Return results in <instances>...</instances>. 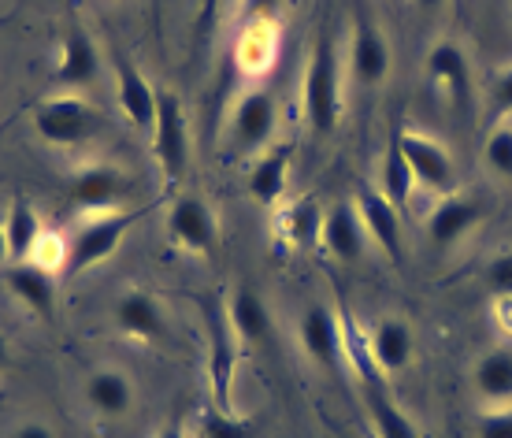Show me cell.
I'll list each match as a JSON object with an SVG mask.
<instances>
[{
    "instance_id": "cell-42",
    "label": "cell",
    "mask_w": 512,
    "mask_h": 438,
    "mask_svg": "<svg viewBox=\"0 0 512 438\" xmlns=\"http://www.w3.org/2000/svg\"><path fill=\"white\" fill-rule=\"evenodd\" d=\"M420 8H435V4H442V0H416Z\"/></svg>"
},
{
    "instance_id": "cell-28",
    "label": "cell",
    "mask_w": 512,
    "mask_h": 438,
    "mask_svg": "<svg viewBox=\"0 0 512 438\" xmlns=\"http://www.w3.org/2000/svg\"><path fill=\"white\" fill-rule=\"evenodd\" d=\"M338 320H342V357H346L349 368L360 375V383H364V387H379V383H386L383 375H379V368H375L372 342H368V335H360L357 320L349 316L346 305L338 309Z\"/></svg>"
},
{
    "instance_id": "cell-29",
    "label": "cell",
    "mask_w": 512,
    "mask_h": 438,
    "mask_svg": "<svg viewBox=\"0 0 512 438\" xmlns=\"http://www.w3.org/2000/svg\"><path fill=\"white\" fill-rule=\"evenodd\" d=\"M412 190H416V179H412V171H409V160H405L401 145H397V134H390L383 168H379V194H383L394 208H405L409 205Z\"/></svg>"
},
{
    "instance_id": "cell-43",
    "label": "cell",
    "mask_w": 512,
    "mask_h": 438,
    "mask_svg": "<svg viewBox=\"0 0 512 438\" xmlns=\"http://www.w3.org/2000/svg\"><path fill=\"white\" fill-rule=\"evenodd\" d=\"M223 4H231V8H234V4H242V0H223Z\"/></svg>"
},
{
    "instance_id": "cell-2",
    "label": "cell",
    "mask_w": 512,
    "mask_h": 438,
    "mask_svg": "<svg viewBox=\"0 0 512 438\" xmlns=\"http://www.w3.org/2000/svg\"><path fill=\"white\" fill-rule=\"evenodd\" d=\"M141 212H127V208H112V212H86V219L78 223L71 238H67V257H64V275L75 279L82 271L97 268L112 257L123 242V234L138 223Z\"/></svg>"
},
{
    "instance_id": "cell-17",
    "label": "cell",
    "mask_w": 512,
    "mask_h": 438,
    "mask_svg": "<svg viewBox=\"0 0 512 438\" xmlns=\"http://www.w3.org/2000/svg\"><path fill=\"white\" fill-rule=\"evenodd\" d=\"M483 212H487L483 201H475V197H468V194H449L438 201L431 219H427V234H431V242H435L438 249H453V245L464 242V234L483 219Z\"/></svg>"
},
{
    "instance_id": "cell-15",
    "label": "cell",
    "mask_w": 512,
    "mask_h": 438,
    "mask_svg": "<svg viewBox=\"0 0 512 438\" xmlns=\"http://www.w3.org/2000/svg\"><path fill=\"white\" fill-rule=\"evenodd\" d=\"M97 75H101V49L93 45L86 26L71 23L64 34V49H60V64H56L52 82L67 86V90H82V86L97 82Z\"/></svg>"
},
{
    "instance_id": "cell-44",
    "label": "cell",
    "mask_w": 512,
    "mask_h": 438,
    "mask_svg": "<svg viewBox=\"0 0 512 438\" xmlns=\"http://www.w3.org/2000/svg\"><path fill=\"white\" fill-rule=\"evenodd\" d=\"M0 401H4V398H0Z\"/></svg>"
},
{
    "instance_id": "cell-38",
    "label": "cell",
    "mask_w": 512,
    "mask_h": 438,
    "mask_svg": "<svg viewBox=\"0 0 512 438\" xmlns=\"http://www.w3.org/2000/svg\"><path fill=\"white\" fill-rule=\"evenodd\" d=\"M12 438H56L45 424H23Z\"/></svg>"
},
{
    "instance_id": "cell-18",
    "label": "cell",
    "mask_w": 512,
    "mask_h": 438,
    "mask_svg": "<svg viewBox=\"0 0 512 438\" xmlns=\"http://www.w3.org/2000/svg\"><path fill=\"white\" fill-rule=\"evenodd\" d=\"M116 327L134 342H164L167 316L149 290H127L116 301Z\"/></svg>"
},
{
    "instance_id": "cell-33",
    "label": "cell",
    "mask_w": 512,
    "mask_h": 438,
    "mask_svg": "<svg viewBox=\"0 0 512 438\" xmlns=\"http://www.w3.org/2000/svg\"><path fill=\"white\" fill-rule=\"evenodd\" d=\"M487 108H490V119H494V123H505V119L512 116V64L498 67V71L490 75Z\"/></svg>"
},
{
    "instance_id": "cell-31",
    "label": "cell",
    "mask_w": 512,
    "mask_h": 438,
    "mask_svg": "<svg viewBox=\"0 0 512 438\" xmlns=\"http://www.w3.org/2000/svg\"><path fill=\"white\" fill-rule=\"evenodd\" d=\"M197 435L201 438H256L260 427H256L253 416H238V413H219L216 405L205 409L197 416Z\"/></svg>"
},
{
    "instance_id": "cell-11",
    "label": "cell",
    "mask_w": 512,
    "mask_h": 438,
    "mask_svg": "<svg viewBox=\"0 0 512 438\" xmlns=\"http://www.w3.org/2000/svg\"><path fill=\"white\" fill-rule=\"evenodd\" d=\"M353 205H357V216H360V223H364L368 238L401 268V264H405V227H401L397 208L390 205L379 190H372V186H360Z\"/></svg>"
},
{
    "instance_id": "cell-26",
    "label": "cell",
    "mask_w": 512,
    "mask_h": 438,
    "mask_svg": "<svg viewBox=\"0 0 512 438\" xmlns=\"http://www.w3.org/2000/svg\"><path fill=\"white\" fill-rule=\"evenodd\" d=\"M4 234H8V260L12 264H23V260L34 257V249L41 242V219L38 212L26 205L23 197H15L12 208H8V223H4Z\"/></svg>"
},
{
    "instance_id": "cell-21",
    "label": "cell",
    "mask_w": 512,
    "mask_h": 438,
    "mask_svg": "<svg viewBox=\"0 0 512 438\" xmlns=\"http://www.w3.org/2000/svg\"><path fill=\"white\" fill-rule=\"evenodd\" d=\"M290 160H294V145L290 142H275L268 145L260 160L249 171V194L260 205L275 208L286 194V175H290Z\"/></svg>"
},
{
    "instance_id": "cell-1",
    "label": "cell",
    "mask_w": 512,
    "mask_h": 438,
    "mask_svg": "<svg viewBox=\"0 0 512 438\" xmlns=\"http://www.w3.org/2000/svg\"><path fill=\"white\" fill-rule=\"evenodd\" d=\"M301 104H305V119L316 138H331L338 123H342V64L334 52L331 38L320 34L312 45V60H308L305 82H301Z\"/></svg>"
},
{
    "instance_id": "cell-35",
    "label": "cell",
    "mask_w": 512,
    "mask_h": 438,
    "mask_svg": "<svg viewBox=\"0 0 512 438\" xmlns=\"http://www.w3.org/2000/svg\"><path fill=\"white\" fill-rule=\"evenodd\" d=\"M479 438H512V405L509 409H483Z\"/></svg>"
},
{
    "instance_id": "cell-24",
    "label": "cell",
    "mask_w": 512,
    "mask_h": 438,
    "mask_svg": "<svg viewBox=\"0 0 512 438\" xmlns=\"http://www.w3.org/2000/svg\"><path fill=\"white\" fill-rule=\"evenodd\" d=\"M475 394L483 409H509L512 405V349H490L475 364Z\"/></svg>"
},
{
    "instance_id": "cell-10",
    "label": "cell",
    "mask_w": 512,
    "mask_h": 438,
    "mask_svg": "<svg viewBox=\"0 0 512 438\" xmlns=\"http://www.w3.org/2000/svg\"><path fill=\"white\" fill-rule=\"evenodd\" d=\"M112 71H116V97L130 127L141 134H153L156 123V97L160 93L149 86V78L141 75V67L130 60L123 49H112Z\"/></svg>"
},
{
    "instance_id": "cell-4",
    "label": "cell",
    "mask_w": 512,
    "mask_h": 438,
    "mask_svg": "<svg viewBox=\"0 0 512 438\" xmlns=\"http://www.w3.org/2000/svg\"><path fill=\"white\" fill-rule=\"evenodd\" d=\"M201 312H205L208 335V387H212V401H216L219 413H234V368H238L242 346H238L231 323H227L223 301L205 297Z\"/></svg>"
},
{
    "instance_id": "cell-7",
    "label": "cell",
    "mask_w": 512,
    "mask_h": 438,
    "mask_svg": "<svg viewBox=\"0 0 512 438\" xmlns=\"http://www.w3.org/2000/svg\"><path fill=\"white\" fill-rule=\"evenodd\" d=\"M346 75L353 86L372 90L390 75V45H386L383 30L372 23V15H353V34H349L346 52Z\"/></svg>"
},
{
    "instance_id": "cell-6",
    "label": "cell",
    "mask_w": 512,
    "mask_h": 438,
    "mask_svg": "<svg viewBox=\"0 0 512 438\" xmlns=\"http://www.w3.org/2000/svg\"><path fill=\"white\" fill-rule=\"evenodd\" d=\"M397 145H401V153L409 160V171H412V179H416V186L431 190V194H442V197L457 194V164H453V156L446 153V145L412 127L397 130Z\"/></svg>"
},
{
    "instance_id": "cell-30",
    "label": "cell",
    "mask_w": 512,
    "mask_h": 438,
    "mask_svg": "<svg viewBox=\"0 0 512 438\" xmlns=\"http://www.w3.org/2000/svg\"><path fill=\"white\" fill-rule=\"evenodd\" d=\"M275 45L279 41H275V30L268 23L245 26V34L238 38V49H234L238 67H242L245 75H264L275 64Z\"/></svg>"
},
{
    "instance_id": "cell-3",
    "label": "cell",
    "mask_w": 512,
    "mask_h": 438,
    "mask_svg": "<svg viewBox=\"0 0 512 438\" xmlns=\"http://www.w3.org/2000/svg\"><path fill=\"white\" fill-rule=\"evenodd\" d=\"M34 130L41 142L56 145V149H75L101 134V112L90 101H82L78 93H56V97L38 101Z\"/></svg>"
},
{
    "instance_id": "cell-25",
    "label": "cell",
    "mask_w": 512,
    "mask_h": 438,
    "mask_svg": "<svg viewBox=\"0 0 512 438\" xmlns=\"http://www.w3.org/2000/svg\"><path fill=\"white\" fill-rule=\"evenodd\" d=\"M320 231H323V212L312 197H301L294 205H286L279 212V238L294 249H312L320 245Z\"/></svg>"
},
{
    "instance_id": "cell-8",
    "label": "cell",
    "mask_w": 512,
    "mask_h": 438,
    "mask_svg": "<svg viewBox=\"0 0 512 438\" xmlns=\"http://www.w3.org/2000/svg\"><path fill=\"white\" fill-rule=\"evenodd\" d=\"M167 234L171 242L193 253V257H216V242H219V227L212 208L193 194H179L167 208Z\"/></svg>"
},
{
    "instance_id": "cell-34",
    "label": "cell",
    "mask_w": 512,
    "mask_h": 438,
    "mask_svg": "<svg viewBox=\"0 0 512 438\" xmlns=\"http://www.w3.org/2000/svg\"><path fill=\"white\" fill-rule=\"evenodd\" d=\"M487 286L494 290V297L512 294V249L487 260Z\"/></svg>"
},
{
    "instance_id": "cell-19",
    "label": "cell",
    "mask_w": 512,
    "mask_h": 438,
    "mask_svg": "<svg viewBox=\"0 0 512 438\" xmlns=\"http://www.w3.org/2000/svg\"><path fill=\"white\" fill-rule=\"evenodd\" d=\"M223 309H227V323H231V331L242 349H253V346H260V342H268L271 312L260 294H253L249 286H238V290L223 301Z\"/></svg>"
},
{
    "instance_id": "cell-23",
    "label": "cell",
    "mask_w": 512,
    "mask_h": 438,
    "mask_svg": "<svg viewBox=\"0 0 512 438\" xmlns=\"http://www.w3.org/2000/svg\"><path fill=\"white\" fill-rule=\"evenodd\" d=\"M86 401L97 416H108V420H119L134 409V379L119 368H97V372L86 379Z\"/></svg>"
},
{
    "instance_id": "cell-27",
    "label": "cell",
    "mask_w": 512,
    "mask_h": 438,
    "mask_svg": "<svg viewBox=\"0 0 512 438\" xmlns=\"http://www.w3.org/2000/svg\"><path fill=\"white\" fill-rule=\"evenodd\" d=\"M364 401H368V413H372L375 438H423L420 427L412 424L409 416L401 413V405L386 394V383L364 387Z\"/></svg>"
},
{
    "instance_id": "cell-37",
    "label": "cell",
    "mask_w": 512,
    "mask_h": 438,
    "mask_svg": "<svg viewBox=\"0 0 512 438\" xmlns=\"http://www.w3.org/2000/svg\"><path fill=\"white\" fill-rule=\"evenodd\" d=\"M219 4H223V0H201V19H197V30H201V34L212 30V23H216V15H219Z\"/></svg>"
},
{
    "instance_id": "cell-16",
    "label": "cell",
    "mask_w": 512,
    "mask_h": 438,
    "mask_svg": "<svg viewBox=\"0 0 512 438\" xmlns=\"http://www.w3.org/2000/svg\"><path fill=\"white\" fill-rule=\"evenodd\" d=\"M4 283H8V290L15 294V301H19L30 316H38L41 323H49L52 316H56V279H52L49 268H41L34 260L8 264Z\"/></svg>"
},
{
    "instance_id": "cell-14",
    "label": "cell",
    "mask_w": 512,
    "mask_h": 438,
    "mask_svg": "<svg viewBox=\"0 0 512 438\" xmlns=\"http://www.w3.org/2000/svg\"><path fill=\"white\" fill-rule=\"evenodd\" d=\"M297 338H301V349L308 353V361L327 368V372H334L338 364L346 361V357H342V320H338L327 305H312V309L301 316Z\"/></svg>"
},
{
    "instance_id": "cell-20",
    "label": "cell",
    "mask_w": 512,
    "mask_h": 438,
    "mask_svg": "<svg viewBox=\"0 0 512 438\" xmlns=\"http://www.w3.org/2000/svg\"><path fill=\"white\" fill-rule=\"evenodd\" d=\"M364 242H368V231L357 216V205H334L327 216H323V231H320V245L331 253L334 260H353L364 257Z\"/></svg>"
},
{
    "instance_id": "cell-39",
    "label": "cell",
    "mask_w": 512,
    "mask_h": 438,
    "mask_svg": "<svg viewBox=\"0 0 512 438\" xmlns=\"http://www.w3.org/2000/svg\"><path fill=\"white\" fill-rule=\"evenodd\" d=\"M156 438H186V427H182L179 416H171V420L160 427V435H156Z\"/></svg>"
},
{
    "instance_id": "cell-41",
    "label": "cell",
    "mask_w": 512,
    "mask_h": 438,
    "mask_svg": "<svg viewBox=\"0 0 512 438\" xmlns=\"http://www.w3.org/2000/svg\"><path fill=\"white\" fill-rule=\"evenodd\" d=\"M8 260V234H4V223H0V264Z\"/></svg>"
},
{
    "instance_id": "cell-13",
    "label": "cell",
    "mask_w": 512,
    "mask_h": 438,
    "mask_svg": "<svg viewBox=\"0 0 512 438\" xmlns=\"http://www.w3.org/2000/svg\"><path fill=\"white\" fill-rule=\"evenodd\" d=\"M427 78H431V86L442 90L449 101L457 104V108H468L475 97V86H472V64H468V56L457 41H435L431 52H427Z\"/></svg>"
},
{
    "instance_id": "cell-32",
    "label": "cell",
    "mask_w": 512,
    "mask_h": 438,
    "mask_svg": "<svg viewBox=\"0 0 512 438\" xmlns=\"http://www.w3.org/2000/svg\"><path fill=\"white\" fill-rule=\"evenodd\" d=\"M487 168L501 179H512V123H494L487 134Z\"/></svg>"
},
{
    "instance_id": "cell-5",
    "label": "cell",
    "mask_w": 512,
    "mask_h": 438,
    "mask_svg": "<svg viewBox=\"0 0 512 438\" xmlns=\"http://www.w3.org/2000/svg\"><path fill=\"white\" fill-rule=\"evenodd\" d=\"M149 142H153V156L164 171L167 186L182 182V175L190 168V130H186V116H182V101L171 90L156 97V123Z\"/></svg>"
},
{
    "instance_id": "cell-12",
    "label": "cell",
    "mask_w": 512,
    "mask_h": 438,
    "mask_svg": "<svg viewBox=\"0 0 512 438\" xmlns=\"http://www.w3.org/2000/svg\"><path fill=\"white\" fill-rule=\"evenodd\" d=\"M275 119H279L275 93H268V90L242 93L231 112V142L238 145V149H264V145H271Z\"/></svg>"
},
{
    "instance_id": "cell-36",
    "label": "cell",
    "mask_w": 512,
    "mask_h": 438,
    "mask_svg": "<svg viewBox=\"0 0 512 438\" xmlns=\"http://www.w3.org/2000/svg\"><path fill=\"white\" fill-rule=\"evenodd\" d=\"M490 316H494V323L501 327V335L512 338V294L494 297V305H490Z\"/></svg>"
},
{
    "instance_id": "cell-22",
    "label": "cell",
    "mask_w": 512,
    "mask_h": 438,
    "mask_svg": "<svg viewBox=\"0 0 512 438\" xmlns=\"http://www.w3.org/2000/svg\"><path fill=\"white\" fill-rule=\"evenodd\" d=\"M372 342V357H375V368L383 379H394L409 368L412 361V331L405 320H394V316H386V320L375 323V331L368 335Z\"/></svg>"
},
{
    "instance_id": "cell-40",
    "label": "cell",
    "mask_w": 512,
    "mask_h": 438,
    "mask_svg": "<svg viewBox=\"0 0 512 438\" xmlns=\"http://www.w3.org/2000/svg\"><path fill=\"white\" fill-rule=\"evenodd\" d=\"M8 361H12V346H8V338L0 335V372L8 368Z\"/></svg>"
},
{
    "instance_id": "cell-9",
    "label": "cell",
    "mask_w": 512,
    "mask_h": 438,
    "mask_svg": "<svg viewBox=\"0 0 512 438\" xmlns=\"http://www.w3.org/2000/svg\"><path fill=\"white\" fill-rule=\"evenodd\" d=\"M130 194V179L127 171L116 168V164H86V168L75 171V179L67 186V197L71 205H78L82 212H112L127 201Z\"/></svg>"
}]
</instances>
